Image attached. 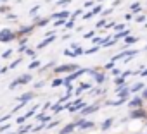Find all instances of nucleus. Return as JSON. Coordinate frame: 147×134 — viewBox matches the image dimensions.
Returning a JSON list of instances; mask_svg holds the SVG:
<instances>
[{
    "mask_svg": "<svg viewBox=\"0 0 147 134\" xmlns=\"http://www.w3.org/2000/svg\"><path fill=\"white\" fill-rule=\"evenodd\" d=\"M14 38V33H11L9 29H4L2 33H0V41H9Z\"/></svg>",
    "mask_w": 147,
    "mask_h": 134,
    "instance_id": "obj_1",
    "label": "nucleus"
},
{
    "mask_svg": "<svg viewBox=\"0 0 147 134\" xmlns=\"http://www.w3.org/2000/svg\"><path fill=\"white\" fill-rule=\"evenodd\" d=\"M66 71H78L76 65H62V67H57L55 72H66Z\"/></svg>",
    "mask_w": 147,
    "mask_h": 134,
    "instance_id": "obj_2",
    "label": "nucleus"
},
{
    "mask_svg": "<svg viewBox=\"0 0 147 134\" xmlns=\"http://www.w3.org/2000/svg\"><path fill=\"white\" fill-rule=\"evenodd\" d=\"M128 105H130L131 108H135V107H142V98H140V96H135Z\"/></svg>",
    "mask_w": 147,
    "mask_h": 134,
    "instance_id": "obj_3",
    "label": "nucleus"
},
{
    "mask_svg": "<svg viewBox=\"0 0 147 134\" xmlns=\"http://www.w3.org/2000/svg\"><path fill=\"white\" fill-rule=\"evenodd\" d=\"M131 119H142V117H145V112L140 108V110H135V112H131V115H130Z\"/></svg>",
    "mask_w": 147,
    "mask_h": 134,
    "instance_id": "obj_4",
    "label": "nucleus"
},
{
    "mask_svg": "<svg viewBox=\"0 0 147 134\" xmlns=\"http://www.w3.org/2000/svg\"><path fill=\"white\" fill-rule=\"evenodd\" d=\"M97 108H99L97 105H92V107H87V108H85V110H83L82 113H83V115H87V113H90V112H95Z\"/></svg>",
    "mask_w": 147,
    "mask_h": 134,
    "instance_id": "obj_5",
    "label": "nucleus"
},
{
    "mask_svg": "<svg viewBox=\"0 0 147 134\" xmlns=\"http://www.w3.org/2000/svg\"><path fill=\"white\" fill-rule=\"evenodd\" d=\"M78 125H82V129H90V127H94V124H92V122H85V120L78 122Z\"/></svg>",
    "mask_w": 147,
    "mask_h": 134,
    "instance_id": "obj_6",
    "label": "nucleus"
},
{
    "mask_svg": "<svg viewBox=\"0 0 147 134\" xmlns=\"http://www.w3.org/2000/svg\"><path fill=\"white\" fill-rule=\"evenodd\" d=\"M73 129H75V124H69V125H66V127L61 131V134H67V132H71Z\"/></svg>",
    "mask_w": 147,
    "mask_h": 134,
    "instance_id": "obj_7",
    "label": "nucleus"
},
{
    "mask_svg": "<svg viewBox=\"0 0 147 134\" xmlns=\"http://www.w3.org/2000/svg\"><path fill=\"white\" fill-rule=\"evenodd\" d=\"M128 34H130V29H126V31H121V33H118V34H116V38H114V40H118V38H123V36H126V38H128Z\"/></svg>",
    "mask_w": 147,
    "mask_h": 134,
    "instance_id": "obj_8",
    "label": "nucleus"
},
{
    "mask_svg": "<svg viewBox=\"0 0 147 134\" xmlns=\"http://www.w3.org/2000/svg\"><path fill=\"white\" fill-rule=\"evenodd\" d=\"M30 79H31V76H30V74H26V76H23V78H19L18 81H19V84H21V83H28Z\"/></svg>",
    "mask_w": 147,
    "mask_h": 134,
    "instance_id": "obj_9",
    "label": "nucleus"
},
{
    "mask_svg": "<svg viewBox=\"0 0 147 134\" xmlns=\"http://www.w3.org/2000/svg\"><path fill=\"white\" fill-rule=\"evenodd\" d=\"M142 88H144V84H142V83H137V84L131 86V91L135 93V91H138V90H142Z\"/></svg>",
    "mask_w": 147,
    "mask_h": 134,
    "instance_id": "obj_10",
    "label": "nucleus"
},
{
    "mask_svg": "<svg viewBox=\"0 0 147 134\" xmlns=\"http://www.w3.org/2000/svg\"><path fill=\"white\" fill-rule=\"evenodd\" d=\"M111 124H113V119H107V120L102 124V127H100V129H104V131H106V129H109V125H111Z\"/></svg>",
    "mask_w": 147,
    "mask_h": 134,
    "instance_id": "obj_11",
    "label": "nucleus"
},
{
    "mask_svg": "<svg viewBox=\"0 0 147 134\" xmlns=\"http://www.w3.org/2000/svg\"><path fill=\"white\" fill-rule=\"evenodd\" d=\"M52 40H54V36H50V38H47V40H45V41H43L42 45H38V48H43V46H47V45H49V43H50Z\"/></svg>",
    "mask_w": 147,
    "mask_h": 134,
    "instance_id": "obj_12",
    "label": "nucleus"
},
{
    "mask_svg": "<svg viewBox=\"0 0 147 134\" xmlns=\"http://www.w3.org/2000/svg\"><path fill=\"white\" fill-rule=\"evenodd\" d=\"M135 41H137V38H133V36H128V38L125 40V43H126V45H131V43H135Z\"/></svg>",
    "mask_w": 147,
    "mask_h": 134,
    "instance_id": "obj_13",
    "label": "nucleus"
},
{
    "mask_svg": "<svg viewBox=\"0 0 147 134\" xmlns=\"http://www.w3.org/2000/svg\"><path fill=\"white\" fill-rule=\"evenodd\" d=\"M30 98H31V93H26V95H23V96H21V101H23V103H26Z\"/></svg>",
    "mask_w": 147,
    "mask_h": 134,
    "instance_id": "obj_14",
    "label": "nucleus"
},
{
    "mask_svg": "<svg viewBox=\"0 0 147 134\" xmlns=\"http://www.w3.org/2000/svg\"><path fill=\"white\" fill-rule=\"evenodd\" d=\"M131 11H133V12H137V11H140V4H138V2H135V4H131Z\"/></svg>",
    "mask_w": 147,
    "mask_h": 134,
    "instance_id": "obj_15",
    "label": "nucleus"
},
{
    "mask_svg": "<svg viewBox=\"0 0 147 134\" xmlns=\"http://www.w3.org/2000/svg\"><path fill=\"white\" fill-rule=\"evenodd\" d=\"M94 76H95L97 83H102V81H104V74H95V72H94Z\"/></svg>",
    "mask_w": 147,
    "mask_h": 134,
    "instance_id": "obj_16",
    "label": "nucleus"
},
{
    "mask_svg": "<svg viewBox=\"0 0 147 134\" xmlns=\"http://www.w3.org/2000/svg\"><path fill=\"white\" fill-rule=\"evenodd\" d=\"M100 11H102V7H100V5H97V7H94V11H92V14H99Z\"/></svg>",
    "mask_w": 147,
    "mask_h": 134,
    "instance_id": "obj_17",
    "label": "nucleus"
},
{
    "mask_svg": "<svg viewBox=\"0 0 147 134\" xmlns=\"http://www.w3.org/2000/svg\"><path fill=\"white\" fill-rule=\"evenodd\" d=\"M135 21L137 23H145V16H138V17H135Z\"/></svg>",
    "mask_w": 147,
    "mask_h": 134,
    "instance_id": "obj_18",
    "label": "nucleus"
},
{
    "mask_svg": "<svg viewBox=\"0 0 147 134\" xmlns=\"http://www.w3.org/2000/svg\"><path fill=\"white\" fill-rule=\"evenodd\" d=\"M123 83H125V78H123V76H121V78H118V79H116V84H123Z\"/></svg>",
    "mask_w": 147,
    "mask_h": 134,
    "instance_id": "obj_19",
    "label": "nucleus"
},
{
    "mask_svg": "<svg viewBox=\"0 0 147 134\" xmlns=\"http://www.w3.org/2000/svg\"><path fill=\"white\" fill-rule=\"evenodd\" d=\"M66 4H69V0H59L57 5H66Z\"/></svg>",
    "mask_w": 147,
    "mask_h": 134,
    "instance_id": "obj_20",
    "label": "nucleus"
},
{
    "mask_svg": "<svg viewBox=\"0 0 147 134\" xmlns=\"http://www.w3.org/2000/svg\"><path fill=\"white\" fill-rule=\"evenodd\" d=\"M99 50V46H94V48H90V50H87V53H94V52H97Z\"/></svg>",
    "mask_w": 147,
    "mask_h": 134,
    "instance_id": "obj_21",
    "label": "nucleus"
},
{
    "mask_svg": "<svg viewBox=\"0 0 147 134\" xmlns=\"http://www.w3.org/2000/svg\"><path fill=\"white\" fill-rule=\"evenodd\" d=\"M30 67H31V69H35V67H38V60H36V62H31V64H30Z\"/></svg>",
    "mask_w": 147,
    "mask_h": 134,
    "instance_id": "obj_22",
    "label": "nucleus"
},
{
    "mask_svg": "<svg viewBox=\"0 0 147 134\" xmlns=\"http://www.w3.org/2000/svg\"><path fill=\"white\" fill-rule=\"evenodd\" d=\"M123 28H125V26H123V24H118V26H116V28H114V29H116V31H119V33H121V29H123Z\"/></svg>",
    "mask_w": 147,
    "mask_h": 134,
    "instance_id": "obj_23",
    "label": "nucleus"
},
{
    "mask_svg": "<svg viewBox=\"0 0 147 134\" xmlns=\"http://www.w3.org/2000/svg\"><path fill=\"white\" fill-rule=\"evenodd\" d=\"M130 74H133V72H131V71H126V72H123V78H125V79H126V78H128V76H130Z\"/></svg>",
    "mask_w": 147,
    "mask_h": 134,
    "instance_id": "obj_24",
    "label": "nucleus"
},
{
    "mask_svg": "<svg viewBox=\"0 0 147 134\" xmlns=\"http://www.w3.org/2000/svg\"><path fill=\"white\" fill-rule=\"evenodd\" d=\"M92 16H94V14H92V12H88V14H85V17H83V19H90Z\"/></svg>",
    "mask_w": 147,
    "mask_h": 134,
    "instance_id": "obj_25",
    "label": "nucleus"
},
{
    "mask_svg": "<svg viewBox=\"0 0 147 134\" xmlns=\"http://www.w3.org/2000/svg\"><path fill=\"white\" fill-rule=\"evenodd\" d=\"M125 19H126V21H130V19H133V16H131V14H126V16H125Z\"/></svg>",
    "mask_w": 147,
    "mask_h": 134,
    "instance_id": "obj_26",
    "label": "nucleus"
},
{
    "mask_svg": "<svg viewBox=\"0 0 147 134\" xmlns=\"http://www.w3.org/2000/svg\"><path fill=\"white\" fill-rule=\"evenodd\" d=\"M61 83H62V81H59V79H57V81H54V83H52V86H59Z\"/></svg>",
    "mask_w": 147,
    "mask_h": 134,
    "instance_id": "obj_27",
    "label": "nucleus"
},
{
    "mask_svg": "<svg viewBox=\"0 0 147 134\" xmlns=\"http://www.w3.org/2000/svg\"><path fill=\"white\" fill-rule=\"evenodd\" d=\"M140 74H142V76H144V78H147V69H145V71H144V72H140Z\"/></svg>",
    "mask_w": 147,
    "mask_h": 134,
    "instance_id": "obj_28",
    "label": "nucleus"
},
{
    "mask_svg": "<svg viewBox=\"0 0 147 134\" xmlns=\"http://www.w3.org/2000/svg\"><path fill=\"white\" fill-rule=\"evenodd\" d=\"M144 100H147V90L144 91Z\"/></svg>",
    "mask_w": 147,
    "mask_h": 134,
    "instance_id": "obj_29",
    "label": "nucleus"
},
{
    "mask_svg": "<svg viewBox=\"0 0 147 134\" xmlns=\"http://www.w3.org/2000/svg\"><path fill=\"white\" fill-rule=\"evenodd\" d=\"M145 26H147V23H145Z\"/></svg>",
    "mask_w": 147,
    "mask_h": 134,
    "instance_id": "obj_30",
    "label": "nucleus"
},
{
    "mask_svg": "<svg viewBox=\"0 0 147 134\" xmlns=\"http://www.w3.org/2000/svg\"><path fill=\"white\" fill-rule=\"evenodd\" d=\"M145 48H147V46H145Z\"/></svg>",
    "mask_w": 147,
    "mask_h": 134,
    "instance_id": "obj_31",
    "label": "nucleus"
}]
</instances>
